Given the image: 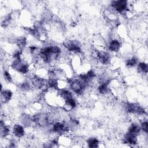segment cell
<instances>
[{
    "label": "cell",
    "mask_w": 148,
    "mask_h": 148,
    "mask_svg": "<svg viewBox=\"0 0 148 148\" xmlns=\"http://www.w3.org/2000/svg\"><path fill=\"white\" fill-rule=\"evenodd\" d=\"M12 97V92L9 90L1 91V100L4 102H9Z\"/></svg>",
    "instance_id": "8992f818"
},
{
    "label": "cell",
    "mask_w": 148,
    "mask_h": 148,
    "mask_svg": "<svg viewBox=\"0 0 148 148\" xmlns=\"http://www.w3.org/2000/svg\"><path fill=\"white\" fill-rule=\"evenodd\" d=\"M138 60L135 57H132L127 61L126 64L128 66H135V64H136Z\"/></svg>",
    "instance_id": "9c48e42d"
},
{
    "label": "cell",
    "mask_w": 148,
    "mask_h": 148,
    "mask_svg": "<svg viewBox=\"0 0 148 148\" xmlns=\"http://www.w3.org/2000/svg\"><path fill=\"white\" fill-rule=\"evenodd\" d=\"M87 84L80 79H75L70 83L71 90L76 94H80L83 92Z\"/></svg>",
    "instance_id": "6da1fadb"
},
{
    "label": "cell",
    "mask_w": 148,
    "mask_h": 148,
    "mask_svg": "<svg viewBox=\"0 0 148 148\" xmlns=\"http://www.w3.org/2000/svg\"><path fill=\"white\" fill-rule=\"evenodd\" d=\"M141 126H142V128L143 131L144 132H145L146 133H147V122L146 121H143V123H142Z\"/></svg>",
    "instance_id": "30bf717a"
},
{
    "label": "cell",
    "mask_w": 148,
    "mask_h": 148,
    "mask_svg": "<svg viewBox=\"0 0 148 148\" xmlns=\"http://www.w3.org/2000/svg\"><path fill=\"white\" fill-rule=\"evenodd\" d=\"M97 57L99 61L103 64H106L109 62L110 56L109 54L106 51H99L97 53Z\"/></svg>",
    "instance_id": "3957f363"
},
{
    "label": "cell",
    "mask_w": 148,
    "mask_h": 148,
    "mask_svg": "<svg viewBox=\"0 0 148 148\" xmlns=\"http://www.w3.org/2000/svg\"><path fill=\"white\" fill-rule=\"evenodd\" d=\"M138 71L140 72H142V73H147V69H148L147 64L145 63V62H140L138 64Z\"/></svg>",
    "instance_id": "ba28073f"
},
{
    "label": "cell",
    "mask_w": 148,
    "mask_h": 148,
    "mask_svg": "<svg viewBox=\"0 0 148 148\" xmlns=\"http://www.w3.org/2000/svg\"><path fill=\"white\" fill-rule=\"evenodd\" d=\"M111 6L117 12L123 13L127 9V2L126 1H115L112 2Z\"/></svg>",
    "instance_id": "7a4b0ae2"
},
{
    "label": "cell",
    "mask_w": 148,
    "mask_h": 148,
    "mask_svg": "<svg viewBox=\"0 0 148 148\" xmlns=\"http://www.w3.org/2000/svg\"><path fill=\"white\" fill-rule=\"evenodd\" d=\"M120 48V43L117 39H113L110 42L109 49L112 51H117Z\"/></svg>",
    "instance_id": "5b68a950"
},
{
    "label": "cell",
    "mask_w": 148,
    "mask_h": 148,
    "mask_svg": "<svg viewBox=\"0 0 148 148\" xmlns=\"http://www.w3.org/2000/svg\"><path fill=\"white\" fill-rule=\"evenodd\" d=\"M87 143L88 144V147H97L99 144V141L97 138H91L88 139L87 140Z\"/></svg>",
    "instance_id": "52a82bcc"
},
{
    "label": "cell",
    "mask_w": 148,
    "mask_h": 148,
    "mask_svg": "<svg viewBox=\"0 0 148 148\" xmlns=\"http://www.w3.org/2000/svg\"><path fill=\"white\" fill-rule=\"evenodd\" d=\"M13 132L16 137L21 138L24 135V129L21 125L16 124L13 127Z\"/></svg>",
    "instance_id": "277c9868"
}]
</instances>
